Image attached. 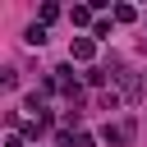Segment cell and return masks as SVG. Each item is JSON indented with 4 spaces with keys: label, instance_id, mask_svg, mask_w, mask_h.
<instances>
[{
    "label": "cell",
    "instance_id": "cell-1",
    "mask_svg": "<svg viewBox=\"0 0 147 147\" xmlns=\"http://www.w3.org/2000/svg\"><path fill=\"white\" fill-rule=\"evenodd\" d=\"M101 138H106L110 147H124V142L133 138V119H124V124H106V129H101Z\"/></svg>",
    "mask_w": 147,
    "mask_h": 147
},
{
    "label": "cell",
    "instance_id": "cell-2",
    "mask_svg": "<svg viewBox=\"0 0 147 147\" xmlns=\"http://www.w3.org/2000/svg\"><path fill=\"white\" fill-rule=\"evenodd\" d=\"M92 51H96L92 37H78V41H74V60H92Z\"/></svg>",
    "mask_w": 147,
    "mask_h": 147
},
{
    "label": "cell",
    "instance_id": "cell-3",
    "mask_svg": "<svg viewBox=\"0 0 147 147\" xmlns=\"http://www.w3.org/2000/svg\"><path fill=\"white\" fill-rule=\"evenodd\" d=\"M28 46H46V23H32L28 28Z\"/></svg>",
    "mask_w": 147,
    "mask_h": 147
},
{
    "label": "cell",
    "instance_id": "cell-4",
    "mask_svg": "<svg viewBox=\"0 0 147 147\" xmlns=\"http://www.w3.org/2000/svg\"><path fill=\"white\" fill-rule=\"evenodd\" d=\"M69 23H78V28H83V23H92V9H83V5H74V9H69Z\"/></svg>",
    "mask_w": 147,
    "mask_h": 147
},
{
    "label": "cell",
    "instance_id": "cell-5",
    "mask_svg": "<svg viewBox=\"0 0 147 147\" xmlns=\"http://www.w3.org/2000/svg\"><path fill=\"white\" fill-rule=\"evenodd\" d=\"M60 18V5H41V23H55Z\"/></svg>",
    "mask_w": 147,
    "mask_h": 147
},
{
    "label": "cell",
    "instance_id": "cell-6",
    "mask_svg": "<svg viewBox=\"0 0 147 147\" xmlns=\"http://www.w3.org/2000/svg\"><path fill=\"white\" fill-rule=\"evenodd\" d=\"M115 18H119V23H133V18H138V9H129V5H119V9H115Z\"/></svg>",
    "mask_w": 147,
    "mask_h": 147
},
{
    "label": "cell",
    "instance_id": "cell-7",
    "mask_svg": "<svg viewBox=\"0 0 147 147\" xmlns=\"http://www.w3.org/2000/svg\"><path fill=\"white\" fill-rule=\"evenodd\" d=\"M106 78H110V74H106V69H87V83H92V87H101V83H106Z\"/></svg>",
    "mask_w": 147,
    "mask_h": 147
},
{
    "label": "cell",
    "instance_id": "cell-8",
    "mask_svg": "<svg viewBox=\"0 0 147 147\" xmlns=\"http://www.w3.org/2000/svg\"><path fill=\"white\" fill-rule=\"evenodd\" d=\"M74 147H96V142H92V133H74Z\"/></svg>",
    "mask_w": 147,
    "mask_h": 147
},
{
    "label": "cell",
    "instance_id": "cell-9",
    "mask_svg": "<svg viewBox=\"0 0 147 147\" xmlns=\"http://www.w3.org/2000/svg\"><path fill=\"white\" fill-rule=\"evenodd\" d=\"M5 147H23V138H18V133H9V142H5Z\"/></svg>",
    "mask_w": 147,
    "mask_h": 147
}]
</instances>
